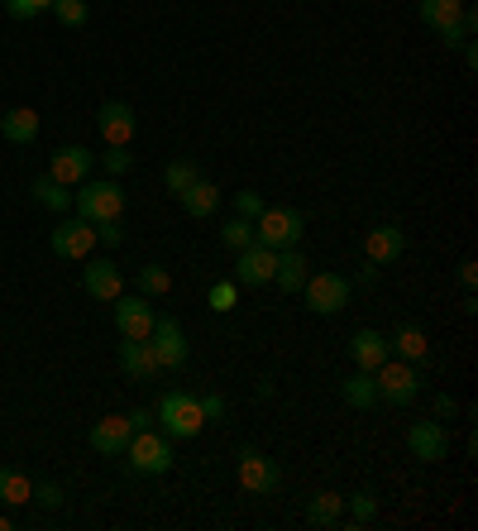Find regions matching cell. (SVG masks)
I'll return each mask as SVG.
<instances>
[{"mask_svg":"<svg viewBox=\"0 0 478 531\" xmlns=\"http://www.w3.org/2000/svg\"><path fill=\"white\" fill-rule=\"evenodd\" d=\"M153 421H163V436L168 441H196L206 431V412L196 393H163V402L153 407Z\"/></svg>","mask_w":478,"mask_h":531,"instance_id":"cell-1","label":"cell"},{"mask_svg":"<svg viewBox=\"0 0 478 531\" xmlns=\"http://www.w3.org/2000/svg\"><path fill=\"white\" fill-rule=\"evenodd\" d=\"M72 206H77V216L91 225H106V221H120L125 216V192H120V182L106 177V182H82V192H72Z\"/></svg>","mask_w":478,"mask_h":531,"instance_id":"cell-2","label":"cell"},{"mask_svg":"<svg viewBox=\"0 0 478 531\" xmlns=\"http://www.w3.org/2000/svg\"><path fill=\"white\" fill-rule=\"evenodd\" d=\"M125 460H130L134 474H149V479H158V474H168V469H173V441H168L163 431L144 426V431H134V436H130V445H125Z\"/></svg>","mask_w":478,"mask_h":531,"instance_id":"cell-3","label":"cell"},{"mask_svg":"<svg viewBox=\"0 0 478 531\" xmlns=\"http://www.w3.org/2000/svg\"><path fill=\"white\" fill-rule=\"evenodd\" d=\"M373 383H378V402H388V407H407V402H416V393H421V374H416V364L392 359V354L373 369Z\"/></svg>","mask_w":478,"mask_h":531,"instance_id":"cell-4","label":"cell"},{"mask_svg":"<svg viewBox=\"0 0 478 531\" xmlns=\"http://www.w3.org/2000/svg\"><path fill=\"white\" fill-rule=\"evenodd\" d=\"M235 474H239V488H244V493H254V498H268V493H278V484H283L278 460H268V455L254 450V445H239Z\"/></svg>","mask_w":478,"mask_h":531,"instance_id":"cell-5","label":"cell"},{"mask_svg":"<svg viewBox=\"0 0 478 531\" xmlns=\"http://www.w3.org/2000/svg\"><path fill=\"white\" fill-rule=\"evenodd\" d=\"M416 15L445 39V48H459L464 39H474V29L464 24V0H416Z\"/></svg>","mask_w":478,"mask_h":531,"instance_id":"cell-6","label":"cell"},{"mask_svg":"<svg viewBox=\"0 0 478 531\" xmlns=\"http://www.w3.org/2000/svg\"><path fill=\"white\" fill-rule=\"evenodd\" d=\"M302 211L297 206H263V216L254 221V240L268 249H292L302 240Z\"/></svg>","mask_w":478,"mask_h":531,"instance_id":"cell-7","label":"cell"},{"mask_svg":"<svg viewBox=\"0 0 478 531\" xmlns=\"http://www.w3.org/2000/svg\"><path fill=\"white\" fill-rule=\"evenodd\" d=\"M349 292H354V283L340 278V273H306V283H302L306 307L316 311V316H335V311H345Z\"/></svg>","mask_w":478,"mask_h":531,"instance_id":"cell-8","label":"cell"},{"mask_svg":"<svg viewBox=\"0 0 478 531\" xmlns=\"http://www.w3.org/2000/svg\"><path fill=\"white\" fill-rule=\"evenodd\" d=\"M53 254L58 259H91V249H96V225L82 221V216H63V221L53 225Z\"/></svg>","mask_w":478,"mask_h":531,"instance_id":"cell-9","label":"cell"},{"mask_svg":"<svg viewBox=\"0 0 478 531\" xmlns=\"http://www.w3.org/2000/svg\"><path fill=\"white\" fill-rule=\"evenodd\" d=\"M273 273H278V249H268V244H244L235 259V283L239 288H263V283H273Z\"/></svg>","mask_w":478,"mask_h":531,"instance_id":"cell-10","label":"cell"},{"mask_svg":"<svg viewBox=\"0 0 478 531\" xmlns=\"http://www.w3.org/2000/svg\"><path fill=\"white\" fill-rule=\"evenodd\" d=\"M149 345H153V354H158V364H163V369H182V364L192 359V350H187V335H182V326H177L173 316H153Z\"/></svg>","mask_w":478,"mask_h":531,"instance_id":"cell-11","label":"cell"},{"mask_svg":"<svg viewBox=\"0 0 478 531\" xmlns=\"http://www.w3.org/2000/svg\"><path fill=\"white\" fill-rule=\"evenodd\" d=\"M110 307H115V331H120V340H149L153 335L149 297H125V292H120Z\"/></svg>","mask_w":478,"mask_h":531,"instance_id":"cell-12","label":"cell"},{"mask_svg":"<svg viewBox=\"0 0 478 531\" xmlns=\"http://www.w3.org/2000/svg\"><path fill=\"white\" fill-rule=\"evenodd\" d=\"M407 450H412V460H421V465L445 460V455H450V431H445V421H412Z\"/></svg>","mask_w":478,"mask_h":531,"instance_id":"cell-13","label":"cell"},{"mask_svg":"<svg viewBox=\"0 0 478 531\" xmlns=\"http://www.w3.org/2000/svg\"><path fill=\"white\" fill-rule=\"evenodd\" d=\"M91 163H96L91 149H82V144H63V149L53 154V163H48V177H58L63 187H82V182L91 177Z\"/></svg>","mask_w":478,"mask_h":531,"instance_id":"cell-14","label":"cell"},{"mask_svg":"<svg viewBox=\"0 0 478 531\" xmlns=\"http://www.w3.org/2000/svg\"><path fill=\"white\" fill-rule=\"evenodd\" d=\"M82 288H87L91 302H115V297L125 292V278H120V268L110 264V259H87V268H82Z\"/></svg>","mask_w":478,"mask_h":531,"instance_id":"cell-15","label":"cell"},{"mask_svg":"<svg viewBox=\"0 0 478 531\" xmlns=\"http://www.w3.org/2000/svg\"><path fill=\"white\" fill-rule=\"evenodd\" d=\"M402 249H407V230L402 225H373L369 235H364V254H369V264H397L402 259Z\"/></svg>","mask_w":478,"mask_h":531,"instance_id":"cell-16","label":"cell"},{"mask_svg":"<svg viewBox=\"0 0 478 531\" xmlns=\"http://www.w3.org/2000/svg\"><path fill=\"white\" fill-rule=\"evenodd\" d=\"M96 125H101V139L106 144H115V149H130V139H134V111H130V101H106L101 106V115H96Z\"/></svg>","mask_w":478,"mask_h":531,"instance_id":"cell-17","label":"cell"},{"mask_svg":"<svg viewBox=\"0 0 478 531\" xmlns=\"http://www.w3.org/2000/svg\"><path fill=\"white\" fill-rule=\"evenodd\" d=\"M130 436H134L130 417H101L91 426V450H96V455H125Z\"/></svg>","mask_w":478,"mask_h":531,"instance_id":"cell-18","label":"cell"},{"mask_svg":"<svg viewBox=\"0 0 478 531\" xmlns=\"http://www.w3.org/2000/svg\"><path fill=\"white\" fill-rule=\"evenodd\" d=\"M120 369H125L134 383L163 374V364H158V354H153L149 340H125V345H120Z\"/></svg>","mask_w":478,"mask_h":531,"instance_id":"cell-19","label":"cell"},{"mask_svg":"<svg viewBox=\"0 0 478 531\" xmlns=\"http://www.w3.org/2000/svg\"><path fill=\"white\" fill-rule=\"evenodd\" d=\"M388 335H378V331H354L349 335V359H354V364H359V369H378V364H383V359H388Z\"/></svg>","mask_w":478,"mask_h":531,"instance_id":"cell-20","label":"cell"},{"mask_svg":"<svg viewBox=\"0 0 478 531\" xmlns=\"http://www.w3.org/2000/svg\"><path fill=\"white\" fill-rule=\"evenodd\" d=\"M182 211L192 216V221H206V216H216V206H220V187L216 182H206V177H196L192 187L182 192Z\"/></svg>","mask_w":478,"mask_h":531,"instance_id":"cell-21","label":"cell"},{"mask_svg":"<svg viewBox=\"0 0 478 531\" xmlns=\"http://www.w3.org/2000/svg\"><path fill=\"white\" fill-rule=\"evenodd\" d=\"M345 522V498L340 493H311L306 498V527H340Z\"/></svg>","mask_w":478,"mask_h":531,"instance_id":"cell-22","label":"cell"},{"mask_svg":"<svg viewBox=\"0 0 478 531\" xmlns=\"http://www.w3.org/2000/svg\"><path fill=\"white\" fill-rule=\"evenodd\" d=\"M306 254L292 244V249H278V273H273V288L278 292H297L306 283Z\"/></svg>","mask_w":478,"mask_h":531,"instance_id":"cell-23","label":"cell"},{"mask_svg":"<svg viewBox=\"0 0 478 531\" xmlns=\"http://www.w3.org/2000/svg\"><path fill=\"white\" fill-rule=\"evenodd\" d=\"M0 134H5L10 144H34V139H39V115L29 111V106H15V111L0 115Z\"/></svg>","mask_w":478,"mask_h":531,"instance_id":"cell-24","label":"cell"},{"mask_svg":"<svg viewBox=\"0 0 478 531\" xmlns=\"http://www.w3.org/2000/svg\"><path fill=\"white\" fill-rule=\"evenodd\" d=\"M340 398H345V407H354V412H369L373 402H378V383H373L369 369H359L354 378H345V383H340Z\"/></svg>","mask_w":478,"mask_h":531,"instance_id":"cell-25","label":"cell"},{"mask_svg":"<svg viewBox=\"0 0 478 531\" xmlns=\"http://www.w3.org/2000/svg\"><path fill=\"white\" fill-rule=\"evenodd\" d=\"M388 350L397 354V359H407V364H421V359L431 354V340H426L421 326H402V331L388 340Z\"/></svg>","mask_w":478,"mask_h":531,"instance_id":"cell-26","label":"cell"},{"mask_svg":"<svg viewBox=\"0 0 478 531\" xmlns=\"http://www.w3.org/2000/svg\"><path fill=\"white\" fill-rule=\"evenodd\" d=\"M0 503H10V508H24V503H34V484L24 479L20 469L0 465Z\"/></svg>","mask_w":478,"mask_h":531,"instance_id":"cell-27","label":"cell"},{"mask_svg":"<svg viewBox=\"0 0 478 531\" xmlns=\"http://www.w3.org/2000/svg\"><path fill=\"white\" fill-rule=\"evenodd\" d=\"M29 192H34V201H39V206H48V211H63L67 216V206H72V187H63V182H58V177H34V187H29Z\"/></svg>","mask_w":478,"mask_h":531,"instance_id":"cell-28","label":"cell"},{"mask_svg":"<svg viewBox=\"0 0 478 531\" xmlns=\"http://www.w3.org/2000/svg\"><path fill=\"white\" fill-rule=\"evenodd\" d=\"M173 292V273L163 264H144L139 268V297H168Z\"/></svg>","mask_w":478,"mask_h":531,"instance_id":"cell-29","label":"cell"},{"mask_svg":"<svg viewBox=\"0 0 478 531\" xmlns=\"http://www.w3.org/2000/svg\"><path fill=\"white\" fill-rule=\"evenodd\" d=\"M196 177H201V168H196V163H187V158H177V163H168V168H163V182H168V192H173V197H182Z\"/></svg>","mask_w":478,"mask_h":531,"instance_id":"cell-30","label":"cell"},{"mask_svg":"<svg viewBox=\"0 0 478 531\" xmlns=\"http://www.w3.org/2000/svg\"><path fill=\"white\" fill-rule=\"evenodd\" d=\"M220 244L225 249H244V244H254V221H244V216H230V221L220 225Z\"/></svg>","mask_w":478,"mask_h":531,"instance_id":"cell-31","label":"cell"},{"mask_svg":"<svg viewBox=\"0 0 478 531\" xmlns=\"http://www.w3.org/2000/svg\"><path fill=\"white\" fill-rule=\"evenodd\" d=\"M53 15H58V24H67V29H82V24L91 20V5L87 0H53Z\"/></svg>","mask_w":478,"mask_h":531,"instance_id":"cell-32","label":"cell"},{"mask_svg":"<svg viewBox=\"0 0 478 531\" xmlns=\"http://www.w3.org/2000/svg\"><path fill=\"white\" fill-rule=\"evenodd\" d=\"M345 508H349V522H354V527H369L373 517H378V498H373V493H354V498H345Z\"/></svg>","mask_w":478,"mask_h":531,"instance_id":"cell-33","label":"cell"},{"mask_svg":"<svg viewBox=\"0 0 478 531\" xmlns=\"http://www.w3.org/2000/svg\"><path fill=\"white\" fill-rule=\"evenodd\" d=\"M206 302L216 311H235L239 307V283H230V278H220V283H211V292H206Z\"/></svg>","mask_w":478,"mask_h":531,"instance_id":"cell-34","label":"cell"},{"mask_svg":"<svg viewBox=\"0 0 478 531\" xmlns=\"http://www.w3.org/2000/svg\"><path fill=\"white\" fill-rule=\"evenodd\" d=\"M5 10H10V20H34V15L53 10V0H5Z\"/></svg>","mask_w":478,"mask_h":531,"instance_id":"cell-35","label":"cell"},{"mask_svg":"<svg viewBox=\"0 0 478 531\" xmlns=\"http://www.w3.org/2000/svg\"><path fill=\"white\" fill-rule=\"evenodd\" d=\"M34 503H39V508H48V512H58L67 503V493L58 484H34Z\"/></svg>","mask_w":478,"mask_h":531,"instance_id":"cell-36","label":"cell"},{"mask_svg":"<svg viewBox=\"0 0 478 531\" xmlns=\"http://www.w3.org/2000/svg\"><path fill=\"white\" fill-rule=\"evenodd\" d=\"M235 216L259 221V216H263V197H259V192H235Z\"/></svg>","mask_w":478,"mask_h":531,"instance_id":"cell-37","label":"cell"},{"mask_svg":"<svg viewBox=\"0 0 478 531\" xmlns=\"http://www.w3.org/2000/svg\"><path fill=\"white\" fill-rule=\"evenodd\" d=\"M101 158H106V173H110V177L130 173V163H134L130 149H115V144H106V154H101Z\"/></svg>","mask_w":478,"mask_h":531,"instance_id":"cell-38","label":"cell"},{"mask_svg":"<svg viewBox=\"0 0 478 531\" xmlns=\"http://www.w3.org/2000/svg\"><path fill=\"white\" fill-rule=\"evenodd\" d=\"M125 240V230H120V221H106L96 225V244H106V249H115V244Z\"/></svg>","mask_w":478,"mask_h":531,"instance_id":"cell-39","label":"cell"},{"mask_svg":"<svg viewBox=\"0 0 478 531\" xmlns=\"http://www.w3.org/2000/svg\"><path fill=\"white\" fill-rule=\"evenodd\" d=\"M431 407H435V421H450V417H459V402L450 398V393H435V402H431Z\"/></svg>","mask_w":478,"mask_h":531,"instance_id":"cell-40","label":"cell"},{"mask_svg":"<svg viewBox=\"0 0 478 531\" xmlns=\"http://www.w3.org/2000/svg\"><path fill=\"white\" fill-rule=\"evenodd\" d=\"M201 412H206V421L225 417V398H220V393H206V398H201Z\"/></svg>","mask_w":478,"mask_h":531,"instance_id":"cell-41","label":"cell"},{"mask_svg":"<svg viewBox=\"0 0 478 531\" xmlns=\"http://www.w3.org/2000/svg\"><path fill=\"white\" fill-rule=\"evenodd\" d=\"M459 283L474 292V283H478V264H474V259H464V264H459Z\"/></svg>","mask_w":478,"mask_h":531,"instance_id":"cell-42","label":"cell"},{"mask_svg":"<svg viewBox=\"0 0 478 531\" xmlns=\"http://www.w3.org/2000/svg\"><path fill=\"white\" fill-rule=\"evenodd\" d=\"M130 426H134V431H144V426H153V412H149V407H134V412H130Z\"/></svg>","mask_w":478,"mask_h":531,"instance_id":"cell-43","label":"cell"},{"mask_svg":"<svg viewBox=\"0 0 478 531\" xmlns=\"http://www.w3.org/2000/svg\"><path fill=\"white\" fill-rule=\"evenodd\" d=\"M359 283H364V288H373V283H378V264H364V268H359Z\"/></svg>","mask_w":478,"mask_h":531,"instance_id":"cell-44","label":"cell"},{"mask_svg":"<svg viewBox=\"0 0 478 531\" xmlns=\"http://www.w3.org/2000/svg\"><path fill=\"white\" fill-rule=\"evenodd\" d=\"M10 527H15V522H10V517H0V531H10Z\"/></svg>","mask_w":478,"mask_h":531,"instance_id":"cell-45","label":"cell"}]
</instances>
